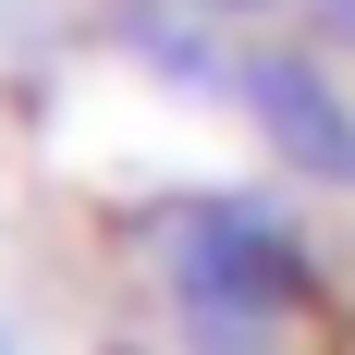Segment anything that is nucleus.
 Listing matches in <instances>:
<instances>
[{
  "label": "nucleus",
  "instance_id": "nucleus-3",
  "mask_svg": "<svg viewBox=\"0 0 355 355\" xmlns=\"http://www.w3.org/2000/svg\"><path fill=\"white\" fill-rule=\"evenodd\" d=\"M196 12H270V0H196Z\"/></svg>",
  "mask_w": 355,
  "mask_h": 355
},
{
  "label": "nucleus",
  "instance_id": "nucleus-2",
  "mask_svg": "<svg viewBox=\"0 0 355 355\" xmlns=\"http://www.w3.org/2000/svg\"><path fill=\"white\" fill-rule=\"evenodd\" d=\"M245 98H257V123H270L306 172H355V123H343V98H331L319 62H257Z\"/></svg>",
  "mask_w": 355,
  "mask_h": 355
},
{
  "label": "nucleus",
  "instance_id": "nucleus-1",
  "mask_svg": "<svg viewBox=\"0 0 355 355\" xmlns=\"http://www.w3.org/2000/svg\"><path fill=\"white\" fill-rule=\"evenodd\" d=\"M172 282L196 294V306H282L294 294V245L270 220H245V209H196L172 233Z\"/></svg>",
  "mask_w": 355,
  "mask_h": 355
}]
</instances>
